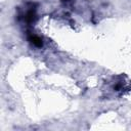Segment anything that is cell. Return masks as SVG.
<instances>
[{
    "instance_id": "6da1fadb",
    "label": "cell",
    "mask_w": 131,
    "mask_h": 131,
    "mask_svg": "<svg viewBox=\"0 0 131 131\" xmlns=\"http://www.w3.org/2000/svg\"><path fill=\"white\" fill-rule=\"evenodd\" d=\"M29 40H30V42H31L34 46H36V47H41L42 44H43L42 39H41L39 36H37V35H31L30 38H29Z\"/></svg>"
}]
</instances>
